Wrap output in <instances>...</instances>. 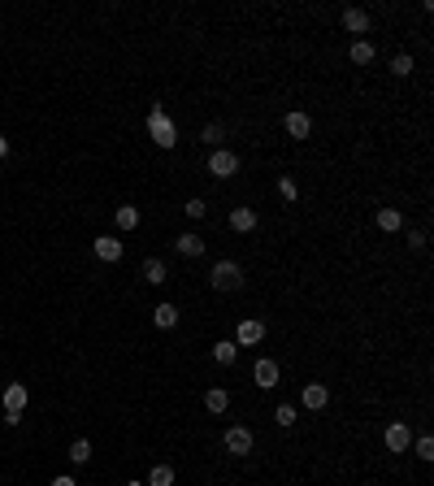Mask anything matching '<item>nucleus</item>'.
Instances as JSON below:
<instances>
[{
    "instance_id": "nucleus-1",
    "label": "nucleus",
    "mask_w": 434,
    "mask_h": 486,
    "mask_svg": "<svg viewBox=\"0 0 434 486\" xmlns=\"http://www.w3.org/2000/svg\"><path fill=\"white\" fill-rule=\"evenodd\" d=\"M148 135H152V143L165 148V152L178 143V126H174V117H170L161 105H152V109H148Z\"/></svg>"
},
{
    "instance_id": "nucleus-2",
    "label": "nucleus",
    "mask_w": 434,
    "mask_h": 486,
    "mask_svg": "<svg viewBox=\"0 0 434 486\" xmlns=\"http://www.w3.org/2000/svg\"><path fill=\"white\" fill-rule=\"evenodd\" d=\"M209 283H213L217 291H239V287H243V269H239V261H217L213 274H209Z\"/></svg>"
},
{
    "instance_id": "nucleus-3",
    "label": "nucleus",
    "mask_w": 434,
    "mask_h": 486,
    "mask_svg": "<svg viewBox=\"0 0 434 486\" xmlns=\"http://www.w3.org/2000/svg\"><path fill=\"white\" fill-rule=\"evenodd\" d=\"M27 382H9V387H5V421L9 426H18L22 421V413H27Z\"/></svg>"
},
{
    "instance_id": "nucleus-4",
    "label": "nucleus",
    "mask_w": 434,
    "mask_h": 486,
    "mask_svg": "<svg viewBox=\"0 0 434 486\" xmlns=\"http://www.w3.org/2000/svg\"><path fill=\"white\" fill-rule=\"evenodd\" d=\"M209 174H213V178H231V174H239V152H231V148H213Z\"/></svg>"
},
{
    "instance_id": "nucleus-5",
    "label": "nucleus",
    "mask_w": 434,
    "mask_h": 486,
    "mask_svg": "<svg viewBox=\"0 0 434 486\" xmlns=\"http://www.w3.org/2000/svg\"><path fill=\"white\" fill-rule=\"evenodd\" d=\"M339 27H343L347 35H369V31H374V18H369L365 9H356V5H352V9L339 13Z\"/></svg>"
},
{
    "instance_id": "nucleus-6",
    "label": "nucleus",
    "mask_w": 434,
    "mask_h": 486,
    "mask_svg": "<svg viewBox=\"0 0 434 486\" xmlns=\"http://www.w3.org/2000/svg\"><path fill=\"white\" fill-rule=\"evenodd\" d=\"M222 443H226V452H231V456H248V452H252V430H248V426H231V430L222 434Z\"/></svg>"
},
{
    "instance_id": "nucleus-7",
    "label": "nucleus",
    "mask_w": 434,
    "mask_h": 486,
    "mask_svg": "<svg viewBox=\"0 0 434 486\" xmlns=\"http://www.w3.org/2000/svg\"><path fill=\"white\" fill-rule=\"evenodd\" d=\"M252 378H257V387H261V391H274V387H278V378H283V369H278V361L261 356V361L252 365Z\"/></svg>"
},
{
    "instance_id": "nucleus-8",
    "label": "nucleus",
    "mask_w": 434,
    "mask_h": 486,
    "mask_svg": "<svg viewBox=\"0 0 434 486\" xmlns=\"http://www.w3.org/2000/svg\"><path fill=\"white\" fill-rule=\"evenodd\" d=\"M261 339H265V321L248 317V321H239V326H235V343H239V347H257Z\"/></svg>"
},
{
    "instance_id": "nucleus-9",
    "label": "nucleus",
    "mask_w": 434,
    "mask_h": 486,
    "mask_svg": "<svg viewBox=\"0 0 434 486\" xmlns=\"http://www.w3.org/2000/svg\"><path fill=\"white\" fill-rule=\"evenodd\" d=\"M96 261H105V265L122 261V239H117V235H100V239H96Z\"/></svg>"
},
{
    "instance_id": "nucleus-10",
    "label": "nucleus",
    "mask_w": 434,
    "mask_h": 486,
    "mask_svg": "<svg viewBox=\"0 0 434 486\" xmlns=\"http://www.w3.org/2000/svg\"><path fill=\"white\" fill-rule=\"evenodd\" d=\"M300 399H304V408H309V413H321V408L330 404V391L321 387V382H309V387L300 391Z\"/></svg>"
},
{
    "instance_id": "nucleus-11",
    "label": "nucleus",
    "mask_w": 434,
    "mask_h": 486,
    "mask_svg": "<svg viewBox=\"0 0 434 486\" xmlns=\"http://www.w3.org/2000/svg\"><path fill=\"white\" fill-rule=\"evenodd\" d=\"M287 135H291V139H309V135H313V117L304 113V109L287 113Z\"/></svg>"
},
{
    "instance_id": "nucleus-12",
    "label": "nucleus",
    "mask_w": 434,
    "mask_h": 486,
    "mask_svg": "<svg viewBox=\"0 0 434 486\" xmlns=\"http://www.w3.org/2000/svg\"><path fill=\"white\" fill-rule=\"evenodd\" d=\"M382 439H387V447H391V452H408V443H413V434H408V426H404V421H391Z\"/></svg>"
},
{
    "instance_id": "nucleus-13",
    "label": "nucleus",
    "mask_w": 434,
    "mask_h": 486,
    "mask_svg": "<svg viewBox=\"0 0 434 486\" xmlns=\"http://www.w3.org/2000/svg\"><path fill=\"white\" fill-rule=\"evenodd\" d=\"M143 283H152V287H165L170 283V269H165L161 257H148L143 261Z\"/></svg>"
},
{
    "instance_id": "nucleus-14",
    "label": "nucleus",
    "mask_w": 434,
    "mask_h": 486,
    "mask_svg": "<svg viewBox=\"0 0 434 486\" xmlns=\"http://www.w3.org/2000/svg\"><path fill=\"white\" fill-rule=\"evenodd\" d=\"M174 248H178V257H187V261H191V257H200V252H204V239L196 235V230H187V235H178V239H174Z\"/></svg>"
},
{
    "instance_id": "nucleus-15",
    "label": "nucleus",
    "mask_w": 434,
    "mask_h": 486,
    "mask_svg": "<svg viewBox=\"0 0 434 486\" xmlns=\"http://www.w3.org/2000/svg\"><path fill=\"white\" fill-rule=\"evenodd\" d=\"M231 230L235 235H252V230H257V213L252 209H231Z\"/></svg>"
},
{
    "instance_id": "nucleus-16",
    "label": "nucleus",
    "mask_w": 434,
    "mask_h": 486,
    "mask_svg": "<svg viewBox=\"0 0 434 486\" xmlns=\"http://www.w3.org/2000/svg\"><path fill=\"white\" fill-rule=\"evenodd\" d=\"M152 326H157V330H174V326H178V309H174L170 300L152 309Z\"/></svg>"
},
{
    "instance_id": "nucleus-17",
    "label": "nucleus",
    "mask_w": 434,
    "mask_h": 486,
    "mask_svg": "<svg viewBox=\"0 0 434 486\" xmlns=\"http://www.w3.org/2000/svg\"><path fill=\"white\" fill-rule=\"evenodd\" d=\"M347 57H352V65H374V57H378V48H374L369 39H356V44L347 48Z\"/></svg>"
},
{
    "instance_id": "nucleus-18",
    "label": "nucleus",
    "mask_w": 434,
    "mask_h": 486,
    "mask_svg": "<svg viewBox=\"0 0 434 486\" xmlns=\"http://www.w3.org/2000/svg\"><path fill=\"white\" fill-rule=\"evenodd\" d=\"M213 361H217V365H235V361H239V343H235V339H217V343H213Z\"/></svg>"
},
{
    "instance_id": "nucleus-19",
    "label": "nucleus",
    "mask_w": 434,
    "mask_h": 486,
    "mask_svg": "<svg viewBox=\"0 0 434 486\" xmlns=\"http://www.w3.org/2000/svg\"><path fill=\"white\" fill-rule=\"evenodd\" d=\"M400 226H404V213H400V209H378V230H387V235H395Z\"/></svg>"
},
{
    "instance_id": "nucleus-20",
    "label": "nucleus",
    "mask_w": 434,
    "mask_h": 486,
    "mask_svg": "<svg viewBox=\"0 0 434 486\" xmlns=\"http://www.w3.org/2000/svg\"><path fill=\"white\" fill-rule=\"evenodd\" d=\"M204 408H209V413H226V408H231V395H226L222 387L204 391Z\"/></svg>"
},
{
    "instance_id": "nucleus-21",
    "label": "nucleus",
    "mask_w": 434,
    "mask_h": 486,
    "mask_svg": "<svg viewBox=\"0 0 434 486\" xmlns=\"http://www.w3.org/2000/svg\"><path fill=\"white\" fill-rule=\"evenodd\" d=\"M113 222H117V230H135L139 226V209H135V204H122V209L113 213Z\"/></svg>"
},
{
    "instance_id": "nucleus-22",
    "label": "nucleus",
    "mask_w": 434,
    "mask_h": 486,
    "mask_svg": "<svg viewBox=\"0 0 434 486\" xmlns=\"http://www.w3.org/2000/svg\"><path fill=\"white\" fill-rule=\"evenodd\" d=\"M148 486H174V469H170V465H152Z\"/></svg>"
},
{
    "instance_id": "nucleus-23",
    "label": "nucleus",
    "mask_w": 434,
    "mask_h": 486,
    "mask_svg": "<svg viewBox=\"0 0 434 486\" xmlns=\"http://www.w3.org/2000/svg\"><path fill=\"white\" fill-rule=\"evenodd\" d=\"M70 460H74V465H87V460H91V443L87 439H74L70 443Z\"/></svg>"
},
{
    "instance_id": "nucleus-24",
    "label": "nucleus",
    "mask_w": 434,
    "mask_h": 486,
    "mask_svg": "<svg viewBox=\"0 0 434 486\" xmlns=\"http://www.w3.org/2000/svg\"><path fill=\"white\" fill-rule=\"evenodd\" d=\"M295 417H300V413H295V404H278V408H274V421L283 426V430H287V426H295Z\"/></svg>"
},
{
    "instance_id": "nucleus-25",
    "label": "nucleus",
    "mask_w": 434,
    "mask_h": 486,
    "mask_svg": "<svg viewBox=\"0 0 434 486\" xmlns=\"http://www.w3.org/2000/svg\"><path fill=\"white\" fill-rule=\"evenodd\" d=\"M200 139H204V143H213V148H217V143L226 139V126H222V122H209V126H204V131H200Z\"/></svg>"
},
{
    "instance_id": "nucleus-26",
    "label": "nucleus",
    "mask_w": 434,
    "mask_h": 486,
    "mask_svg": "<svg viewBox=\"0 0 434 486\" xmlns=\"http://www.w3.org/2000/svg\"><path fill=\"white\" fill-rule=\"evenodd\" d=\"M391 74H395V79H408V74H413V57H408V53H400V57L391 61Z\"/></svg>"
},
{
    "instance_id": "nucleus-27",
    "label": "nucleus",
    "mask_w": 434,
    "mask_h": 486,
    "mask_svg": "<svg viewBox=\"0 0 434 486\" xmlns=\"http://www.w3.org/2000/svg\"><path fill=\"white\" fill-rule=\"evenodd\" d=\"M183 213H187V217H191V222H200V217H204V213H209V204H204V200H200V196H196V200H187V204H183Z\"/></svg>"
},
{
    "instance_id": "nucleus-28",
    "label": "nucleus",
    "mask_w": 434,
    "mask_h": 486,
    "mask_svg": "<svg viewBox=\"0 0 434 486\" xmlns=\"http://www.w3.org/2000/svg\"><path fill=\"white\" fill-rule=\"evenodd\" d=\"M413 452H417V460H434V439H430V434H421V439L413 443Z\"/></svg>"
},
{
    "instance_id": "nucleus-29",
    "label": "nucleus",
    "mask_w": 434,
    "mask_h": 486,
    "mask_svg": "<svg viewBox=\"0 0 434 486\" xmlns=\"http://www.w3.org/2000/svg\"><path fill=\"white\" fill-rule=\"evenodd\" d=\"M278 191H283V200H295V196H300V187H295V178H287V174H283V178H278Z\"/></svg>"
},
{
    "instance_id": "nucleus-30",
    "label": "nucleus",
    "mask_w": 434,
    "mask_h": 486,
    "mask_svg": "<svg viewBox=\"0 0 434 486\" xmlns=\"http://www.w3.org/2000/svg\"><path fill=\"white\" fill-rule=\"evenodd\" d=\"M408 248L421 252V248H426V230H408Z\"/></svg>"
},
{
    "instance_id": "nucleus-31",
    "label": "nucleus",
    "mask_w": 434,
    "mask_h": 486,
    "mask_svg": "<svg viewBox=\"0 0 434 486\" xmlns=\"http://www.w3.org/2000/svg\"><path fill=\"white\" fill-rule=\"evenodd\" d=\"M53 486H79V482H74V478H65V473H61V478H53Z\"/></svg>"
},
{
    "instance_id": "nucleus-32",
    "label": "nucleus",
    "mask_w": 434,
    "mask_h": 486,
    "mask_svg": "<svg viewBox=\"0 0 434 486\" xmlns=\"http://www.w3.org/2000/svg\"><path fill=\"white\" fill-rule=\"evenodd\" d=\"M5 157H9V139H5V135H0V161H5Z\"/></svg>"
},
{
    "instance_id": "nucleus-33",
    "label": "nucleus",
    "mask_w": 434,
    "mask_h": 486,
    "mask_svg": "<svg viewBox=\"0 0 434 486\" xmlns=\"http://www.w3.org/2000/svg\"><path fill=\"white\" fill-rule=\"evenodd\" d=\"M131 486H148V482H131Z\"/></svg>"
}]
</instances>
